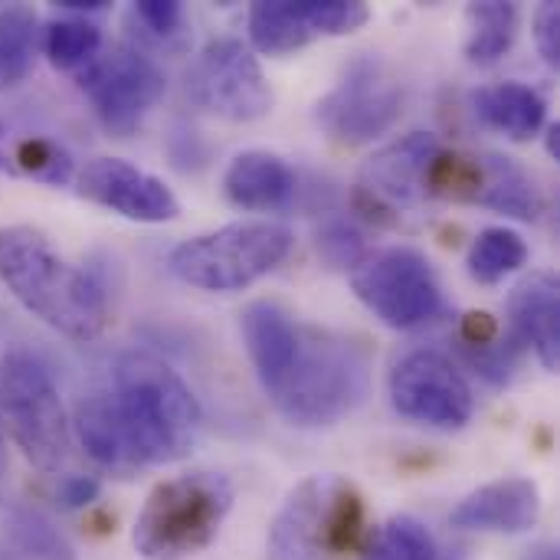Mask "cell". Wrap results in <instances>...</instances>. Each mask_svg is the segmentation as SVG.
<instances>
[{
	"label": "cell",
	"instance_id": "cell-1",
	"mask_svg": "<svg viewBox=\"0 0 560 560\" xmlns=\"http://www.w3.org/2000/svg\"><path fill=\"white\" fill-rule=\"evenodd\" d=\"M72 430L95 466L128 479L190 456L203 433V410L167 361L128 351L105 384L79 400Z\"/></svg>",
	"mask_w": 560,
	"mask_h": 560
},
{
	"label": "cell",
	"instance_id": "cell-2",
	"mask_svg": "<svg viewBox=\"0 0 560 560\" xmlns=\"http://www.w3.org/2000/svg\"><path fill=\"white\" fill-rule=\"evenodd\" d=\"M0 282L33 318L69 341H92L105 331V285L62 259L33 226L0 230Z\"/></svg>",
	"mask_w": 560,
	"mask_h": 560
},
{
	"label": "cell",
	"instance_id": "cell-3",
	"mask_svg": "<svg viewBox=\"0 0 560 560\" xmlns=\"http://www.w3.org/2000/svg\"><path fill=\"white\" fill-rule=\"evenodd\" d=\"M368 390V361L358 345L341 335L305 328L292 364L266 397L272 407L302 430H322L341 423Z\"/></svg>",
	"mask_w": 560,
	"mask_h": 560
},
{
	"label": "cell",
	"instance_id": "cell-4",
	"mask_svg": "<svg viewBox=\"0 0 560 560\" xmlns=\"http://www.w3.org/2000/svg\"><path fill=\"white\" fill-rule=\"evenodd\" d=\"M368 545L364 499L335 476H308L269 525L266 560H338Z\"/></svg>",
	"mask_w": 560,
	"mask_h": 560
},
{
	"label": "cell",
	"instance_id": "cell-5",
	"mask_svg": "<svg viewBox=\"0 0 560 560\" xmlns=\"http://www.w3.org/2000/svg\"><path fill=\"white\" fill-rule=\"evenodd\" d=\"M233 489L217 472L164 479L144 499L131 545L144 560H184L210 548L230 515Z\"/></svg>",
	"mask_w": 560,
	"mask_h": 560
},
{
	"label": "cell",
	"instance_id": "cell-6",
	"mask_svg": "<svg viewBox=\"0 0 560 560\" xmlns=\"http://www.w3.org/2000/svg\"><path fill=\"white\" fill-rule=\"evenodd\" d=\"M292 230L272 220H240L171 249L167 269L203 292H240L269 276L292 253Z\"/></svg>",
	"mask_w": 560,
	"mask_h": 560
},
{
	"label": "cell",
	"instance_id": "cell-7",
	"mask_svg": "<svg viewBox=\"0 0 560 560\" xmlns=\"http://www.w3.org/2000/svg\"><path fill=\"white\" fill-rule=\"evenodd\" d=\"M0 417L16 450L39 472H59L69 459L72 423L49 368L13 348L0 358Z\"/></svg>",
	"mask_w": 560,
	"mask_h": 560
},
{
	"label": "cell",
	"instance_id": "cell-8",
	"mask_svg": "<svg viewBox=\"0 0 560 560\" xmlns=\"http://www.w3.org/2000/svg\"><path fill=\"white\" fill-rule=\"evenodd\" d=\"M400 108L404 82L394 62L377 52H358L315 105V118L331 141L358 148L381 138L400 118Z\"/></svg>",
	"mask_w": 560,
	"mask_h": 560
},
{
	"label": "cell",
	"instance_id": "cell-9",
	"mask_svg": "<svg viewBox=\"0 0 560 560\" xmlns=\"http://www.w3.org/2000/svg\"><path fill=\"white\" fill-rule=\"evenodd\" d=\"M351 289L387 328L397 331L420 328L433 322L443 308L433 262L410 246H394L368 256L351 272Z\"/></svg>",
	"mask_w": 560,
	"mask_h": 560
},
{
	"label": "cell",
	"instance_id": "cell-10",
	"mask_svg": "<svg viewBox=\"0 0 560 560\" xmlns=\"http://www.w3.org/2000/svg\"><path fill=\"white\" fill-rule=\"evenodd\" d=\"M79 89L89 95L98 125L108 135L128 138L164 95V72L141 49L115 46L82 69Z\"/></svg>",
	"mask_w": 560,
	"mask_h": 560
},
{
	"label": "cell",
	"instance_id": "cell-11",
	"mask_svg": "<svg viewBox=\"0 0 560 560\" xmlns=\"http://www.w3.org/2000/svg\"><path fill=\"white\" fill-rule=\"evenodd\" d=\"M187 85L200 108L226 121H259L272 108L266 72L240 39L207 43L190 66Z\"/></svg>",
	"mask_w": 560,
	"mask_h": 560
},
{
	"label": "cell",
	"instance_id": "cell-12",
	"mask_svg": "<svg viewBox=\"0 0 560 560\" xmlns=\"http://www.w3.org/2000/svg\"><path fill=\"white\" fill-rule=\"evenodd\" d=\"M390 404L400 417L436 430H459L476 410L466 377L440 351H410L400 358L390 371Z\"/></svg>",
	"mask_w": 560,
	"mask_h": 560
},
{
	"label": "cell",
	"instance_id": "cell-13",
	"mask_svg": "<svg viewBox=\"0 0 560 560\" xmlns=\"http://www.w3.org/2000/svg\"><path fill=\"white\" fill-rule=\"evenodd\" d=\"M368 20L361 0H259L249 10V39L266 56H285L322 36H348Z\"/></svg>",
	"mask_w": 560,
	"mask_h": 560
},
{
	"label": "cell",
	"instance_id": "cell-14",
	"mask_svg": "<svg viewBox=\"0 0 560 560\" xmlns=\"http://www.w3.org/2000/svg\"><path fill=\"white\" fill-rule=\"evenodd\" d=\"M75 187L85 200H92V203H98V207L125 217V220L167 223V220H177V213H180L174 190L161 177L135 167L121 158L89 161L79 171Z\"/></svg>",
	"mask_w": 560,
	"mask_h": 560
},
{
	"label": "cell",
	"instance_id": "cell-15",
	"mask_svg": "<svg viewBox=\"0 0 560 560\" xmlns=\"http://www.w3.org/2000/svg\"><path fill=\"white\" fill-rule=\"evenodd\" d=\"M436 154L440 138L433 131H410L364 161L358 194L371 203V210H410L427 197V174Z\"/></svg>",
	"mask_w": 560,
	"mask_h": 560
},
{
	"label": "cell",
	"instance_id": "cell-16",
	"mask_svg": "<svg viewBox=\"0 0 560 560\" xmlns=\"http://www.w3.org/2000/svg\"><path fill=\"white\" fill-rule=\"evenodd\" d=\"M538 518H541V492L532 479H522V476L499 479L469 492L450 515L453 528L492 532V535L532 532Z\"/></svg>",
	"mask_w": 560,
	"mask_h": 560
},
{
	"label": "cell",
	"instance_id": "cell-17",
	"mask_svg": "<svg viewBox=\"0 0 560 560\" xmlns=\"http://www.w3.org/2000/svg\"><path fill=\"white\" fill-rule=\"evenodd\" d=\"M509 315L515 338L528 345L545 371L560 368V289L558 279L548 272L528 276L512 289Z\"/></svg>",
	"mask_w": 560,
	"mask_h": 560
},
{
	"label": "cell",
	"instance_id": "cell-18",
	"mask_svg": "<svg viewBox=\"0 0 560 560\" xmlns=\"http://www.w3.org/2000/svg\"><path fill=\"white\" fill-rule=\"evenodd\" d=\"M240 325H243V341L256 368V377L262 390H272L279 377L285 374V368L292 364L302 325L282 305L266 302V299L246 305L240 315Z\"/></svg>",
	"mask_w": 560,
	"mask_h": 560
},
{
	"label": "cell",
	"instance_id": "cell-19",
	"mask_svg": "<svg viewBox=\"0 0 560 560\" xmlns=\"http://www.w3.org/2000/svg\"><path fill=\"white\" fill-rule=\"evenodd\" d=\"M223 194L240 210H253V213L282 210L295 194V174L279 154L243 151L230 161L223 174Z\"/></svg>",
	"mask_w": 560,
	"mask_h": 560
},
{
	"label": "cell",
	"instance_id": "cell-20",
	"mask_svg": "<svg viewBox=\"0 0 560 560\" xmlns=\"http://www.w3.org/2000/svg\"><path fill=\"white\" fill-rule=\"evenodd\" d=\"M469 203L489 207L515 220H538L545 210L535 177L515 158H505V154L476 158V190Z\"/></svg>",
	"mask_w": 560,
	"mask_h": 560
},
{
	"label": "cell",
	"instance_id": "cell-21",
	"mask_svg": "<svg viewBox=\"0 0 560 560\" xmlns=\"http://www.w3.org/2000/svg\"><path fill=\"white\" fill-rule=\"evenodd\" d=\"M479 118L512 141H528L545 125V98L525 82H499L476 92Z\"/></svg>",
	"mask_w": 560,
	"mask_h": 560
},
{
	"label": "cell",
	"instance_id": "cell-22",
	"mask_svg": "<svg viewBox=\"0 0 560 560\" xmlns=\"http://www.w3.org/2000/svg\"><path fill=\"white\" fill-rule=\"evenodd\" d=\"M459 345L466 361L489 384H509L518 368V345L502 341L499 322L486 312H469L459 325Z\"/></svg>",
	"mask_w": 560,
	"mask_h": 560
},
{
	"label": "cell",
	"instance_id": "cell-23",
	"mask_svg": "<svg viewBox=\"0 0 560 560\" xmlns=\"http://www.w3.org/2000/svg\"><path fill=\"white\" fill-rule=\"evenodd\" d=\"M469 39H466V56L476 66H492L499 62L515 36H518V7L509 0H486V3H469Z\"/></svg>",
	"mask_w": 560,
	"mask_h": 560
},
{
	"label": "cell",
	"instance_id": "cell-24",
	"mask_svg": "<svg viewBox=\"0 0 560 560\" xmlns=\"http://www.w3.org/2000/svg\"><path fill=\"white\" fill-rule=\"evenodd\" d=\"M3 528H7L10 545L26 560H75V548L69 545V538L39 509L7 505Z\"/></svg>",
	"mask_w": 560,
	"mask_h": 560
},
{
	"label": "cell",
	"instance_id": "cell-25",
	"mask_svg": "<svg viewBox=\"0 0 560 560\" xmlns=\"http://www.w3.org/2000/svg\"><path fill=\"white\" fill-rule=\"evenodd\" d=\"M528 262V243L509 226H489L469 249V276L482 285H495Z\"/></svg>",
	"mask_w": 560,
	"mask_h": 560
},
{
	"label": "cell",
	"instance_id": "cell-26",
	"mask_svg": "<svg viewBox=\"0 0 560 560\" xmlns=\"http://www.w3.org/2000/svg\"><path fill=\"white\" fill-rule=\"evenodd\" d=\"M36 16L26 7L0 10V92L26 79L36 56Z\"/></svg>",
	"mask_w": 560,
	"mask_h": 560
},
{
	"label": "cell",
	"instance_id": "cell-27",
	"mask_svg": "<svg viewBox=\"0 0 560 560\" xmlns=\"http://www.w3.org/2000/svg\"><path fill=\"white\" fill-rule=\"evenodd\" d=\"M361 560H443L433 535L423 522L410 515H397L368 538Z\"/></svg>",
	"mask_w": 560,
	"mask_h": 560
},
{
	"label": "cell",
	"instance_id": "cell-28",
	"mask_svg": "<svg viewBox=\"0 0 560 560\" xmlns=\"http://www.w3.org/2000/svg\"><path fill=\"white\" fill-rule=\"evenodd\" d=\"M102 49V33L89 16H62L46 26V56L56 69H85Z\"/></svg>",
	"mask_w": 560,
	"mask_h": 560
},
{
	"label": "cell",
	"instance_id": "cell-29",
	"mask_svg": "<svg viewBox=\"0 0 560 560\" xmlns=\"http://www.w3.org/2000/svg\"><path fill=\"white\" fill-rule=\"evenodd\" d=\"M13 167L16 174H26L52 187L72 180V158L56 141L39 138V135L13 138Z\"/></svg>",
	"mask_w": 560,
	"mask_h": 560
},
{
	"label": "cell",
	"instance_id": "cell-30",
	"mask_svg": "<svg viewBox=\"0 0 560 560\" xmlns=\"http://www.w3.org/2000/svg\"><path fill=\"white\" fill-rule=\"evenodd\" d=\"M318 256L331 266V269H358L371 253H368V236L351 223V220H328L318 230Z\"/></svg>",
	"mask_w": 560,
	"mask_h": 560
},
{
	"label": "cell",
	"instance_id": "cell-31",
	"mask_svg": "<svg viewBox=\"0 0 560 560\" xmlns=\"http://www.w3.org/2000/svg\"><path fill=\"white\" fill-rule=\"evenodd\" d=\"M535 43L548 66L560 62V3H541L535 13Z\"/></svg>",
	"mask_w": 560,
	"mask_h": 560
},
{
	"label": "cell",
	"instance_id": "cell-32",
	"mask_svg": "<svg viewBox=\"0 0 560 560\" xmlns=\"http://www.w3.org/2000/svg\"><path fill=\"white\" fill-rule=\"evenodd\" d=\"M135 16H138L148 30L167 36V33H174V30L180 26L184 10H180L177 0H138V3H135Z\"/></svg>",
	"mask_w": 560,
	"mask_h": 560
},
{
	"label": "cell",
	"instance_id": "cell-33",
	"mask_svg": "<svg viewBox=\"0 0 560 560\" xmlns=\"http://www.w3.org/2000/svg\"><path fill=\"white\" fill-rule=\"evenodd\" d=\"M56 499L62 509H85L98 499V482L92 476H62L56 486Z\"/></svg>",
	"mask_w": 560,
	"mask_h": 560
},
{
	"label": "cell",
	"instance_id": "cell-34",
	"mask_svg": "<svg viewBox=\"0 0 560 560\" xmlns=\"http://www.w3.org/2000/svg\"><path fill=\"white\" fill-rule=\"evenodd\" d=\"M0 174H16V167H13V135L7 131L3 121H0Z\"/></svg>",
	"mask_w": 560,
	"mask_h": 560
},
{
	"label": "cell",
	"instance_id": "cell-35",
	"mask_svg": "<svg viewBox=\"0 0 560 560\" xmlns=\"http://www.w3.org/2000/svg\"><path fill=\"white\" fill-rule=\"evenodd\" d=\"M525 560H560L558 558V548L555 545H538V548H532Z\"/></svg>",
	"mask_w": 560,
	"mask_h": 560
},
{
	"label": "cell",
	"instance_id": "cell-36",
	"mask_svg": "<svg viewBox=\"0 0 560 560\" xmlns=\"http://www.w3.org/2000/svg\"><path fill=\"white\" fill-rule=\"evenodd\" d=\"M560 128L558 125H551L548 128V151H551V158H560Z\"/></svg>",
	"mask_w": 560,
	"mask_h": 560
},
{
	"label": "cell",
	"instance_id": "cell-37",
	"mask_svg": "<svg viewBox=\"0 0 560 560\" xmlns=\"http://www.w3.org/2000/svg\"><path fill=\"white\" fill-rule=\"evenodd\" d=\"M7 469V440H3V417H0V476Z\"/></svg>",
	"mask_w": 560,
	"mask_h": 560
},
{
	"label": "cell",
	"instance_id": "cell-38",
	"mask_svg": "<svg viewBox=\"0 0 560 560\" xmlns=\"http://www.w3.org/2000/svg\"><path fill=\"white\" fill-rule=\"evenodd\" d=\"M0 560H16V558H10V555H3V551H0Z\"/></svg>",
	"mask_w": 560,
	"mask_h": 560
}]
</instances>
